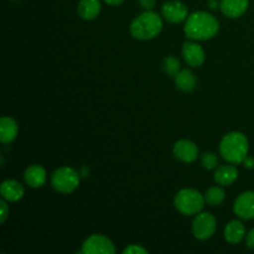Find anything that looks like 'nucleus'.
Segmentation results:
<instances>
[{
    "label": "nucleus",
    "mask_w": 254,
    "mask_h": 254,
    "mask_svg": "<svg viewBox=\"0 0 254 254\" xmlns=\"http://www.w3.org/2000/svg\"><path fill=\"white\" fill-rule=\"evenodd\" d=\"M184 31L189 39L206 41L217 35L220 31V22L210 12L195 11L186 19Z\"/></svg>",
    "instance_id": "f257e3e1"
},
{
    "label": "nucleus",
    "mask_w": 254,
    "mask_h": 254,
    "mask_svg": "<svg viewBox=\"0 0 254 254\" xmlns=\"http://www.w3.org/2000/svg\"><path fill=\"white\" fill-rule=\"evenodd\" d=\"M246 245L251 250H254V228L250 231V232L246 235Z\"/></svg>",
    "instance_id": "393cba45"
},
{
    "label": "nucleus",
    "mask_w": 254,
    "mask_h": 254,
    "mask_svg": "<svg viewBox=\"0 0 254 254\" xmlns=\"http://www.w3.org/2000/svg\"><path fill=\"white\" fill-rule=\"evenodd\" d=\"M205 196L195 189H183L179 191L174 200L176 210L185 216L197 215L205 206Z\"/></svg>",
    "instance_id": "20e7f679"
},
{
    "label": "nucleus",
    "mask_w": 254,
    "mask_h": 254,
    "mask_svg": "<svg viewBox=\"0 0 254 254\" xmlns=\"http://www.w3.org/2000/svg\"><path fill=\"white\" fill-rule=\"evenodd\" d=\"M208 5H210L211 9H215L218 4H217V1H215V0H208Z\"/></svg>",
    "instance_id": "c85d7f7f"
},
{
    "label": "nucleus",
    "mask_w": 254,
    "mask_h": 254,
    "mask_svg": "<svg viewBox=\"0 0 254 254\" xmlns=\"http://www.w3.org/2000/svg\"><path fill=\"white\" fill-rule=\"evenodd\" d=\"M163 69L168 76L174 77V78H175L176 74L181 71L180 60L175 56L165 57V60H164L163 62Z\"/></svg>",
    "instance_id": "412c9836"
},
{
    "label": "nucleus",
    "mask_w": 254,
    "mask_h": 254,
    "mask_svg": "<svg viewBox=\"0 0 254 254\" xmlns=\"http://www.w3.org/2000/svg\"><path fill=\"white\" fill-rule=\"evenodd\" d=\"M124 254H146L148 251L139 245H130L123 251Z\"/></svg>",
    "instance_id": "5701e85b"
},
{
    "label": "nucleus",
    "mask_w": 254,
    "mask_h": 254,
    "mask_svg": "<svg viewBox=\"0 0 254 254\" xmlns=\"http://www.w3.org/2000/svg\"><path fill=\"white\" fill-rule=\"evenodd\" d=\"M24 180L25 183H26V185H29L30 188H42L47 180L46 170H45L41 165H37V164L29 166V168L25 170Z\"/></svg>",
    "instance_id": "4468645a"
},
{
    "label": "nucleus",
    "mask_w": 254,
    "mask_h": 254,
    "mask_svg": "<svg viewBox=\"0 0 254 254\" xmlns=\"http://www.w3.org/2000/svg\"><path fill=\"white\" fill-rule=\"evenodd\" d=\"M161 14L166 21L171 22V24H179L188 19L189 10L183 1L169 0V1L164 2V5L161 6Z\"/></svg>",
    "instance_id": "6e6552de"
},
{
    "label": "nucleus",
    "mask_w": 254,
    "mask_h": 254,
    "mask_svg": "<svg viewBox=\"0 0 254 254\" xmlns=\"http://www.w3.org/2000/svg\"><path fill=\"white\" fill-rule=\"evenodd\" d=\"M203 196H205L206 203L210 206L222 205V202L226 198L225 191L220 186H212V188H210Z\"/></svg>",
    "instance_id": "aec40b11"
},
{
    "label": "nucleus",
    "mask_w": 254,
    "mask_h": 254,
    "mask_svg": "<svg viewBox=\"0 0 254 254\" xmlns=\"http://www.w3.org/2000/svg\"><path fill=\"white\" fill-rule=\"evenodd\" d=\"M243 164H245L246 168L248 169L254 168V158H252V156H247V158L245 159V161H243Z\"/></svg>",
    "instance_id": "bb28decb"
},
{
    "label": "nucleus",
    "mask_w": 254,
    "mask_h": 254,
    "mask_svg": "<svg viewBox=\"0 0 254 254\" xmlns=\"http://www.w3.org/2000/svg\"><path fill=\"white\" fill-rule=\"evenodd\" d=\"M250 144L247 136L240 131H232L226 134L220 144V154L227 163L242 164L248 156Z\"/></svg>",
    "instance_id": "f03ea898"
},
{
    "label": "nucleus",
    "mask_w": 254,
    "mask_h": 254,
    "mask_svg": "<svg viewBox=\"0 0 254 254\" xmlns=\"http://www.w3.org/2000/svg\"><path fill=\"white\" fill-rule=\"evenodd\" d=\"M225 240L231 245H238L246 237V227L241 221L233 220L225 227Z\"/></svg>",
    "instance_id": "dca6fc26"
},
{
    "label": "nucleus",
    "mask_w": 254,
    "mask_h": 254,
    "mask_svg": "<svg viewBox=\"0 0 254 254\" xmlns=\"http://www.w3.org/2000/svg\"><path fill=\"white\" fill-rule=\"evenodd\" d=\"M201 164L207 170L216 169L218 165V158L215 153H205L201 156Z\"/></svg>",
    "instance_id": "4be33fe9"
},
{
    "label": "nucleus",
    "mask_w": 254,
    "mask_h": 254,
    "mask_svg": "<svg viewBox=\"0 0 254 254\" xmlns=\"http://www.w3.org/2000/svg\"><path fill=\"white\" fill-rule=\"evenodd\" d=\"M141 7L145 10H151L156 4V0H139Z\"/></svg>",
    "instance_id": "a878e982"
},
{
    "label": "nucleus",
    "mask_w": 254,
    "mask_h": 254,
    "mask_svg": "<svg viewBox=\"0 0 254 254\" xmlns=\"http://www.w3.org/2000/svg\"><path fill=\"white\" fill-rule=\"evenodd\" d=\"M250 0H221L220 7L225 16L237 19L247 11Z\"/></svg>",
    "instance_id": "f8f14e48"
},
{
    "label": "nucleus",
    "mask_w": 254,
    "mask_h": 254,
    "mask_svg": "<svg viewBox=\"0 0 254 254\" xmlns=\"http://www.w3.org/2000/svg\"><path fill=\"white\" fill-rule=\"evenodd\" d=\"M217 222L216 218L208 212H200L196 215L192 222V235L200 241H206L216 232Z\"/></svg>",
    "instance_id": "423d86ee"
},
{
    "label": "nucleus",
    "mask_w": 254,
    "mask_h": 254,
    "mask_svg": "<svg viewBox=\"0 0 254 254\" xmlns=\"http://www.w3.org/2000/svg\"><path fill=\"white\" fill-rule=\"evenodd\" d=\"M79 180V174L69 166L59 168L51 175V185L54 190L64 195L73 192L78 188Z\"/></svg>",
    "instance_id": "39448f33"
},
{
    "label": "nucleus",
    "mask_w": 254,
    "mask_h": 254,
    "mask_svg": "<svg viewBox=\"0 0 254 254\" xmlns=\"http://www.w3.org/2000/svg\"><path fill=\"white\" fill-rule=\"evenodd\" d=\"M1 197L7 202H17L24 197V188L16 180H5L0 186Z\"/></svg>",
    "instance_id": "ddd939ff"
},
{
    "label": "nucleus",
    "mask_w": 254,
    "mask_h": 254,
    "mask_svg": "<svg viewBox=\"0 0 254 254\" xmlns=\"http://www.w3.org/2000/svg\"><path fill=\"white\" fill-rule=\"evenodd\" d=\"M102 9L101 0H81L78 2L77 12L83 20H94Z\"/></svg>",
    "instance_id": "f3484780"
},
{
    "label": "nucleus",
    "mask_w": 254,
    "mask_h": 254,
    "mask_svg": "<svg viewBox=\"0 0 254 254\" xmlns=\"http://www.w3.org/2000/svg\"><path fill=\"white\" fill-rule=\"evenodd\" d=\"M9 213H10V208L7 206L6 201L2 200L0 201V222L4 223L6 221V218L9 217Z\"/></svg>",
    "instance_id": "b1692460"
},
{
    "label": "nucleus",
    "mask_w": 254,
    "mask_h": 254,
    "mask_svg": "<svg viewBox=\"0 0 254 254\" xmlns=\"http://www.w3.org/2000/svg\"><path fill=\"white\" fill-rule=\"evenodd\" d=\"M129 30L134 39L148 41L160 34L163 30V20L156 12L146 10L131 21Z\"/></svg>",
    "instance_id": "7ed1b4c3"
},
{
    "label": "nucleus",
    "mask_w": 254,
    "mask_h": 254,
    "mask_svg": "<svg viewBox=\"0 0 254 254\" xmlns=\"http://www.w3.org/2000/svg\"><path fill=\"white\" fill-rule=\"evenodd\" d=\"M238 169L236 168L235 164L231 165L218 166L215 173V181L217 185L221 186H230L238 179Z\"/></svg>",
    "instance_id": "2eb2a0df"
},
{
    "label": "nucleus",
    "mask_w": 254,
    "mask_h": 254,
    "mask_svg": "<svg viewBox=\"0 0 254 254\" xmlns=\"http://www.w3.org/2000/svg\"><path fill=\"white\" fill-rule=\"evenodd\" d=\"M233 211L241 220L250 221L254 218V191H246L241 193L235 201Z\"/></svg>",
    "instance_id": "1a4fd4ad"
},
{
    "label": "nucleus",
    "mask_w": 254,
    "mask_h": 254,
    "mask_svg": "<svg viewBox=\"0 0 254 254\" xmlns=\"http://www.w3.org/2000/svg\"><path fill=\"white\" fill-rule=\"evenodd\" d=\"M19 127L17 123L10 117H2L0 121V140L4 144H9L16 138Z\"/></svg>",
    "instance_id": "a211bd4d"
},
{
    "label": "nucleus",
    "mask_w": 254,
    "mask_h": 254,
    "mask_svg": "<svg viewBox=\"0 0 254 254\" xmlns=\"http://www.w3.org/2000/svg\"><path fill=\"white\" fill-rule=\"evenodd\" d=\"M175 83L179 89L184 92H192L197 86V79L195 73L190 69H183L175 77Z\"/></svg>",
    "instance_id": "6ab92c4d"
},
{
    "label": "nucleus",
    "mask_w": 254,
    "mask_h": 254,
    "mask_svg": "<svg viewBox=\"0 0 254 254\" xmlns=\"http://www.w3.org/2000/svg\"><path fill=\"white\" fill-rule=\"evenodd\" d=\"M103 1L106 2V4L111 5V6H118V5L123 4L124 0H103Z\"/></svg>",
    "instance_id": "cd10ccee"
},
{
    "label": "nucleus",
    "mask_w": 254,
    "mask_h": 254,
    "mask_svg": "<svg viewBox=\"0 0 254 254\" xmlns=\"http://www.w3.org/2000/svg\"><path fill=\"white\" fill-rule=\"evenodd\" d=\"M84 254H114L116 247L109 238L103 235H92L82 245Z\"/></svg>",
    "instance_id": "0eeeda50"
},
{
    "label": "nucleus",
    "mask_w": 254,
    "mask_h": 254,
    "mask_svg": "<svg viewBox=\"0 0 254 254\" xmlns=\"http://www.w3.org/2000/svg\"><path fill=\"white\" fill-rule=\"evenodd\" d=\"M174 155L183 163H193L198 158V148L193 141L183 139L174 145Z\"/></svg>",
    "instance_id": "9d476101"
},
{
    "label": "nucleus",
    "mask_w": 254,
    "mask_h": 254,
    "mask_svg": "<svg viewBox=\"0 0 254 254\" xmlns=\"http://www.w3.org/2000/svg\"><path fill=\"white\" fill-rule=\"evenodd\" d=\"M183 56L186 64L191 67H200L205 62V51L196 42L188 41L184 44Z\"/></svg>",
    "instance_id": "9b49d317"
}]
</instances>
